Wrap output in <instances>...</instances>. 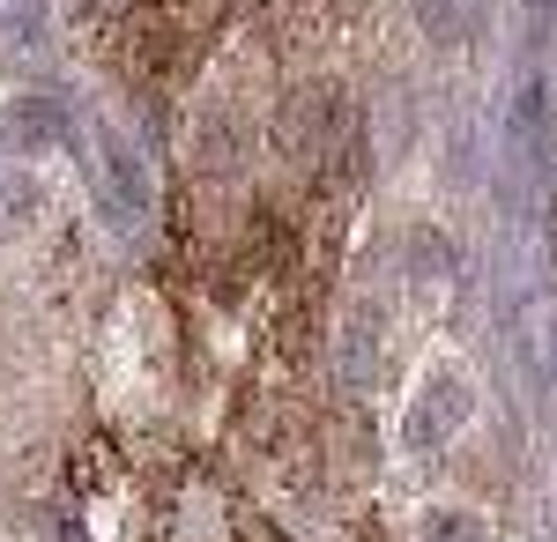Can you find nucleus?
<instances>
[{
	"label": "nucleus",
	"mask_w": 557,
	"mask_h": 542,
	"mask_svg": "<svg viewBox=\"0 0 557 542\" xmlns=\"http://www.w3.org/2000/svg\"><path fill=\"white\" fill-rule=\"evenodd\" d=\"M45 23V0H0V52H23Z\"/></svg>",
	"instance_id": "nucleus-1"
}]
</instances>
